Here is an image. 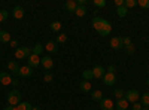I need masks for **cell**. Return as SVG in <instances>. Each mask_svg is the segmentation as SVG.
Returning a JSON list of instances; mask_svg holds the SVG:
<instances>
[{
    "label": "cell",
    "instance_id": "obj_1",
    "mask_svg": "<svg viewBox=\"0 0 149 110\" xmlns=\"http://www.w3.org/2000/svg\"><path fill=\"white\" fill-rule=\"evenodd\" d=\"M91 24H93V27L98 31V34H100V36H107L112 31L110 22L106 21V19H103V18H100V17H94L93 21H91Z\"/></svg>",
    "mask_w": 149,
    "mask_h": 110
},
{
    "label": "cell",
    "instance_id": "obj_2",
    "mask_svg": "<svg viewBox=\"0 0 149 110\" xmlns=\"http://www.w3.org/2000/svg\"><path fill=\"white\" fill-rule=\"evenodd\" d=\"M19 103H21V92L17 91V89H12V91L8 94V104L17 107Z\"/></svg>",
    "mask_w": 149,
    "mask_h": 110
},
{
    "label": "cell",
    "instance_id": "obj_3",
    "mask_svg": "<svg viewBox=\"0 0 149 110\" xmlns=\"http://www.w3.org/2000/svg\"><path fill=\"white\" fill-rule=\"evenodd\" d=\"M124 98H125L128 103H137V100L140 98V94H139V91H136V89H130V91L125 92Z\"/></svg>",
    "mask_w": 149,
    "mask_h": 110
},
{
    "label": "cell",
    "instance_id": "obj_4",
    "mask_svg": "<svg viewBox=\"0 0 149 110\" xmlns=\"http://www.w3.org/2000/svg\"><path fill=\"white\" fill-rule=\"evenodd\" d=\"M103 83L106 85V86H113V85L116 83L115 73H106V75L103 76Z\"/></svg>",
    "mask_w": 149,
    "mask_h": 110
},
{
    "label": "cell",
    "instance_id": "obj_5",
    "mask_svg": "<svg viewBox=\"0 0 149 110\" xmlns=\"http://www.w3.org/2000/svg\"><path fill=\"white\" fill-rule=\"evenodd\" d=\"M110 48L115 51H119L124 48V43H122V37H119V36H116V37H112L110 39Z\"/></svg>",
    "mask_w": 149,
    "mask_h": 110
},
{
    "label": "cell",
    "instance_id": "obj_6",
    "mask_svg": "<svg viewBox=\"0 0 149 110\" xmlns=\"http://www.w3.org/2000/svg\"><path fill=\"white\" fill-rule=\"evenodd\" d=\"M40 66L43 67V70L48 71L54 67V61H52L51 57H43V58H40Z\"/></svg>",
    "mask_w": 149,
    "mask_h": 110
},
{
    "label": "cell",
    "instance_id": "obj_7",
    "mask_svg": "<svg viewBox=\"0 0 149 110\" xmlns=\"http://www.w3.org/2000/svg\"><path fill=\"white\" fill-rule=\"evenodd\" d=\"M39 64H40V58H39V55H34V54H31V55L27 58V66H30L31 68H34V67H39Z\"/></svg>",
    "mask_w": 149,
    "mask_h": 110
},
{
    "label": "cell",
    "instance_id": "obj_8",
    "mask_svg": "<svg viewBox=\"0 0 149 110\" xmlns=\"http://www.w3.org/2000/svg\"><path fill=\"white\" fill-rule=\"evenodd\" d=\"M31 75H33V68H31L30 66H22V67H19L18 76H21V77H29V76H31Z\"/></svg>",
    "mask_w": 149,
    "mask_h": 110
},
{
    "label": "cell",
    "instance_id": "obj_9",
    "mask_svg": "<svg viewBox=\"0 0 149 110\" xmlns=\"http://www.w3.org/2000/svg\"><path fill=\"white\" fill-rule=\"evenodd\" d=\"M93 70V75H94V77L95 79H103V76L106 75V70H104V67L103 66H95L94 68H91Z\"/></svg>",
    "mask_w": 149,
    "mask_h": 110
},
{
    "label": "cell",
    "instance_id": "obj_10",
    "mask_svg": "<svg viewBox=\"0 0 149 110\" xmlns=\"http://www.w3.org/2000/svg\"><path fill=\"white\" fill-rule=\"evenodd\" d=\"M100 107H102V110H113L115 104H113V101H112L110 98H103L100 101Z\"/></svg>",
    "mask_w": 149,
    "mask_h": 110
},
{
    "label": "cell",
    "instance_id": "obj_11",
    "mask_svg": "<svg viewBox=\"0 0 149 110\" xmlns=\"http://www.w3.org/2000/svg\"><path fill=\"white\" fill-rule=\"evenodd\" d=\"M0 83L2 85H10L12 83V76L6 71H2L0 73Z\"/></svg>",
    "mask_w": 149,
    "mask_h": 110
},
{
    "label": "cell",
    "instance_id": "obj_12",
    "mask_svg": "<svg viewBox=\"0 0 149 110\" xmlns=\"http://www.w3.org/2000/svg\"><path fill=\"white\" fill-rule=\"evenodd\" d=\"M12 15H14L15 19H22V18H24V8L15 6L14 9H12Z\"/></svg>",
    "mask_w": 149,
    "mask_h": 110
},
{
    "label": "cell",
    "instance_id": "obj_13",
    "mask_svg": "<svg viewBox=\"0 0 149 110\" xmlns=\"http://www.w3.org/2000/svg\"><path fill=\"white\" fill-rule=\"evenodd\" d=\"M45 49H46L48 52H51V54H55V52L58 51V43L49 40V42L46 43V46H45Z\"/></svg>",
    "mask_w": 149,
    "mask_h": 110
},
{
    "label": "cell",
    "instance_id": "obj_14",
    "mask_svg": "<svg viewBox=\"0 0 149 110\" xmlns=\"http://www.w3.org/2000/svg\"><path fill=\"white\" fill-rule=\"evenodd\" d=\"M64 8H66L67 12H72V14H74V10H76V8H78V3L74 2V0H67L66 5H64Z\"/></svg>",
    "mask_w": 149,
    "mask_h": 110
},
{
    "label": "cell",
    "instance_id": "obj_15",
    "mask_svg": "<svg viewBox=\"0 0 149 110\" xmlns=\"http://www.w3.org/2000/svg\"><path fill=\"white\" fill-rule=\"evenodd\" d=\"M115 109L116 110H127L128 109V101L125 98H121L115 103Z\"/></svg>",
    "mask_w": 149,
    "mask_h": 110
},
{
    "label": "cell",
    "instance_id": "obj_16",
    "mask_svg": "<svg viewBox=\"0 0 149 110\" xmlns=\"http://www.w3.org/2000/svg\"><path fill=\"white\" fill-rule=\"evenodd\" d=\"M8 68H9L10 71H14L15 75H18V71H19V64H18V61H17V59L9 61V63H8Z\"/></svg>",
    "mask_w": 149,
    "mask_h": 110
},
{
    "label": "cell",
    "instance_id": "obj_17",
    "mask_svg": "<svg viewBox=\"0 0 149 110\" xmlns=\"http://www.w3.org/2000/svg\"><path fill=\"white\" fill-rule=\"evenodd\" d=\"M12 39H10V34H9V31H6V30H2L0 31V42L2 43H9Z\"/></svg>",
    "mask_w": 149,
    "mask_h": 110
},
{
    "label": "cell",
    "instance_id": "obj_18",
    "mask_svg": "<svg viewBox=\"0 0 149 110\" xmlns=\"http://www.w3.org/2000/svg\"><path fill=\"white\" fill-rule=\"evenodd\" d=\"M79 89H81L82 92H90V91H91V83H90V80H82V82L79 83Z\"/></svg>",
    "mask_w": 149,
    "mask_h": 110
},
{
    "label": "cell",
    "instance_id": "obj_19",
    "mask_svg": "<svg viewBox=\"0 0 149 110\" xmlns=\"http://www.w3.org/2000/svg\"><path fill=\"white\" fill-rule=\"evenodd\" d=\"M43 49H45V46H42L40 43H36V45L33 46V49H31V54H34V55H40V54L43 52Z\"/></svg>",
    "mask_w": 149,
    "mask_h": 110
},
{
    "label": "cell",
    "instance_id": "obj_20",
    "mask_svg": "<svg viewBox=\"0 0 149 110\" xmlns=\"http://www.w3.org/2000/svg\"><path fill=\"white\" fill-rule=\"evenodd\" d=\"M74 15L79 17V18L85 17V15H86V6H78L76 10H74Z\"/></svg>",
    "mask_w": 149,
    "mask_h": 110
},
{
    "label": "cell",
    "instance_id": "obj_21",
    "mask_svg": "<svg viewBox=\"0 0 149 110\" xmlns=\"http://www.w3.org/2000/svg\"><path fill=\"white\" fill-rule=\"evenodd\" d=\"M91 98H93L94 101H102V100H103V92L98 91V89H97V91H93V92H91Z\"/></svg>",
    "mask_w": 149,
    "mask_h": 110
},
{
    "label": "cell",
    "instance_id": "obj_22",
    "mask_svg": "<svg viewBox=\"0 0 149 110\" xmlns=\"http://www.w3.org/2000/svg\"><path fill=\"white\" fill-rule=\"evenodd\" d=\"M140 104L143 107H149V92H145L143 95H140Z\"/></svg>",
    "mask_w": 149,
    "mask_h": 110
},
{
    "label": "cell",
    "instance_id": "obj_23",
    "mask_svg": "<svg viewBox=\"0 0 149 110\" xmlns=\"http://www.w3.org/2000/svg\"><path fill=\"white\" fill-rule=\"evenodd\" d=\"M15 58H17V59H26V58H27V55L24 54V51H22V48H18V49H15Z\"/></svg>",
    "mask_w": 149,
    "mask_h": 110
},
{
    "label": "cell",
    "instance_id": "obj_24",
    "mask_svg": "<svg viewBox=\"0 0 149 110\" xmlns=\"http://www.w3.org/2000/svg\"><path fill=\"white\" fill-rule=\"evenodd\" d=\"M82 76H84V80H91V79L94 77V75H93V70H91V68H86V70L82 73Z\"/></svg>",
    "mask_w": 149,
    "mask_h": 110
},
{
    "label": "cell",
    "instance_id": "obj_25",
    "mask_svg": "<svg viewBox=\"0 0 149 110\" xmlns=\"http://www.w3.org/2000/svg\"><path fill=\"white\" fill-rule=\"evenodd\" d=\"M33 109V106L30 104V103H19L18 106H17V110H31Z\"/></svg>",
    "mask_w": 149,
    "mask_h": 110
},
{
    "label": "cell",
    "instance_id": "obj_26",
    "mask_svg": "<svg viewBox=\"0 0 149 110\" xmlns=\"http://www.w3.org/2000/svg\"><path fill=\"white\" fill-rule=\"evenodd\" d=\"M116 14H118V17H121V18H124L127 14H128V9L125 8V6H121V8H118L116 9Z\"/></svg>",
    "mask_w": 149,
    "mask_h": 110
},
{
    "label": "cell",
    "instance_id": "obj_27",
    "mask_svg": "<svg viewBox=\"0 0 149 110\" xmlns=\"http://www.w3.org/2000/svg\"><path fill=\"white\" fill-rule=\"evenodd\" d=\"M51 30L55 31V33H58V31L61 30V22H60V21H52V22H51Z\"/></svg>",
    "mask_w": 149,
    "mask_h": 110
},
{
    "label": "cell",
    "instance_id": "obj_28",
    "mask_svg": "<svg viewBox=\"0 0 149 110\" xmlns=\"http://www.w3.org/2000/svg\"><path fill=\"white\" fill-rule=\"evenodd\" d=\"M113 95H115V98H116V100H121V98H124L125 92H124L122 89H119V88H116V89L113 91Z\"/></svg>",
    "mask_w": 149,
    "mask_h": 110
},
{
    "label": "cell",
    "instance_id": "obj_29",
    "mask_svg": "<svg viewBox=\"0 0 149 110\" xmlns=\"http://www.w3.org/2000/svg\"><path fill=\"white\" fill-rule=\"evenodd\" d=\"M124 6H125L127 9L128 8H136L137 6V0H125V2H124Z\"/></svg>",
    "mask_w": 149,
    "mask_h": 110
},
{
    "label": "cell",
    "instance_id": "obj_30",
    "mask_svg": "<svg viewBox=\"0 0 149 110\" xmlns=\"http://www.w3.org/2000/svg\"><path fill=\"white\" fill-rule=\"evenodd\" d=\"M66 40H67V34H64V33H60V34L57 36V40H55V42L60 45V43H64Z\"/></svg>",
    "mask_w": 149,
    "mask_h": 110
},
{
    "label": "cell",
    "instance_id": "obj_31",
    "mask_svg": "<svg viewBox=\"0 0 149 110\" xmlns=\"http://www.w3.org/2000/svg\"><path fill=\"white\" fill-rule=\"evenodd\" d=\"M8 17H9V12H8L6 9H2V10H0V22L6 21V19H8Z\"/></svg>",
    "mask_w": 149,
    "mask_h": 110
},
{
    "label": "cell",
    "instance_id": "obj_32",
    "mask_svg": "<svg viewBox=\"0 0 149 110\" xmlns=\"http://www.w3.org/2000/svg\"><path fill=\"white\" fill-rule=\"evenodd\" d=\"M94 6L95 8H104L106 6V0H94Z\"/></svg>",
    "mask_w": 149,
    "mask_h": 110
},
{
    "label": "cell",
    "instance_id": "obj_33",
    "mask_svg": "<svg viewBox=\"0 0 149 110\" xmlns=\"http://www.w3.org/2000/svg\"><path fill=\"white\" fill-rule=\"evenodd\" d=\"M43 73H45V76H43L45 82H52V79H54L52 73H51V71H43Z\"/></svg>",
    "mask_w": 149,
    "mask_h": 110
},
{
    "label": "cell",
    "instance_id": "obj_34",
    "mask_svg": "<svg viewBox=\"0 0 149 110\" xmlns=\"http://www.w3.org/2000/svg\"><path fill=\"white\" fill-rule=\"evenodd\" d=\"M137 5H139L140 8H143V9H148V8H149V0H139Z\"/></svg>",
    "mask_w": 149,
    "mask_h": 110
},
{
    "label": "cell",
    "instance_id": "obj_35",
    "mask_svg": "<svg viewBox=\"0 0 149 110\" xmlns=\"http://www.w3.org/2000/svg\"><path fill=\"white\" fill-rule=\"evenodd\" d=\"M122 43H124V48L131 45V37H128V36H127V37H122Z\"/></svg>",
    "mask_w": 149,
    "mask_h": 110
},
{
    "label": "cell",
    "instance_id": "obj_36",
    "mask_svg": "<svg viewBox=\"0 0 149 110\" xmlns=\"http://www.w3.org/2000/svg\"><path fill=\"white\" fill-rule=\"evenodd\" d=\"M125 51H127V54H134V45L131 43V45H128V46H125Z\"/></svg>",
    "mask_w": 149,
    "mask_h": 110
},
{
    "label": "cell",
    "instance_id": "obj_37",
    "mask_svg": "<svg viewBox=\"0 0 149 110\" xmlns=\"http://www.w3.org/2000/svg\"><path fill=\"white\" fill-rule=\"evenodd\" d=\"M142 109H143V106L140 103H133V106H131V110H142Z\"/></svg>",
    "mask_w": 149,
    "mask_h": 110
},
{
    "label": "cell",
    "instance_id": "obj_38",
    "mask_svg": "<svg viewBox=\"0 0 149 110\" xmlns=\"http://www.w3.org/2000/svg\"><path fill=\"white\" fill-rule=\"evenodd\" d=\"M22 51H24V54L27 55V58L31 55V49H30V48H27V46H22Z\"/></svg>",
    "mask_w": 149,
    "mask_h": 110
},
{
    "label": "cell",
    "instance_id": "obj_39",
    "mask_svg": "<svg viewBox=\"0 0 149 110\" xmlns=\"http://www.w3.org/2000/svg\"><path fill=\"white\" fill-rule=\"evenodd\" d=\"M9 45H10V48H15V49H18V40H17V39H15V40H10Z\"/></svg>",
    "mask_w": 149,
    "mask_h": 110
},
{
    "label": "cell",
    "instance_id": "obj_40",
    "mask_svg": "<svg viewBox=\"0 0 149 110\" xmlns=\"http://www.w3.org/2000/svg\"><path fill=\"white\" fill-rule=\"evenodd\" d=\"M124 2H125V0H115V5L118 8H121V6H124Z\"/></svg>",
    "mask_w": 149,
    "mask_h": 110
},
{
    "label": "cell",
    "instance_id": "obj_41",
    "mask_svg": "<svg viewBox=\"0 0 149 110\" xmlns=\"http://www.w3.org/2000/svg\"><path fill=\"white\" fill-rule=\"evenodd\" d=\"M10 85H14V86H17V85H19V80L17 77H12V83Z\"/></svg>",
    "mask_w": 149,
    "mask_h": 110
},
{
    "label": "cell",
    "instance_id": "obj_42",
    "mask_svg": "<svg viewBox=\"0 0 149 110\" xmlns=\"http://www.w3.org/2000/svg\"><path fill=\"white\" fill-rule=\"evenodd\" d=\"M115 71V66H109L107 67V73H113Z\"/></svg>",
    "mask_w": 149,
    "mask_h": 110
},
{
    "label": "cell",
    "instance_id": "obj_43",
    "mask_svg": "<svg viewBox=\"0 0 149 110\" xmlns=\"http://www.w3.org/2000/svg\"><path fill=\"white\" fill-rule=\"evenodd\" d=\"M3 110H17V107H14V106H8V107H3Z\"/></svg>",
    "mask_w": 149,
    "mask_h": 110
},
{
    "label": "cell",
    "instance_id": "obj_44",
    "mask_svg": "<svg viewBox=\"0 0 149 110\" xmlns=\"http://www.w3.org/2000/svg\"><path fill=\"white\" fill-rule=\"evenodd\" d=\"M31 110H40V107H33Z\"/></svg>",
    "mask_w": 149,
    "mask_h": 110
},
{
    "label": "cell",
    "instance_id": "obj_45",
    "mask_svg": "<svg viewBox=\"0 0 149 110\" xmlns=\"http://www.w3.org/2000/svg\"><path fill=\"white\" fill-rule=\"evenodd\" d=\"M146 83H148V86H149V77H148V82H146Z\"/></svg>",
    "mask_w": 149,
    "mask_h": 110
},
{
    "label": "cell",
    "instance_id": "obj_46",
    "mask_svg": "<svg viewBox=\"0 0 149 110\" xmlns=\"http://www.w3.org/2000/svg\"><path fill=\"white\" fill-rule=\"evenodd\" d=\"M142 110H149V109H146V107H143V109H142Z\"/></svg>",
    "mask_w": 149,
    "mask_h": 110
},
{
    "label": "cell",
    "instance_id": "obj_47",
    "mask_svg": "<svg viewBox=\"0 0 149 110\" xmlns=\"http://www.w3.org/2000/svg\"><path fill=\"white\" fill-rule=\"evenodd\" d=\"M148 75H149V68H148Z\"/></svg>",
    "mask_w": 149,
    "mask_h": 110
}]
</instances>
